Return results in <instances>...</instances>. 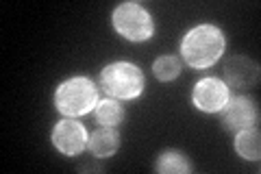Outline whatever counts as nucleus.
<instances>
[{
  "mask_svg": "<svg viewBox=\"0 0 261 174\" xmlns=\"http://www.w3.org/2000/svg\"><path fill=\"white\" fill-rule=\"evenodd\" d=\"M181 53L187 65H192V68H200V70L209 68L224 53L222 31L218 27H211V24H202V27L192 29L183 39Z\"/></svg>",
  "mask_w": 261,
  "mask_h": 174,
  "instance_id": "obj_1",
  "label": "nucleus"
},
{
  "mask_svg": "<svg viewBox=\"0 0 261 174\" xmlns=\"http://www.w3.org/2000/svg\"><path fill=\"white\" fill-rule=\"evenodd\" d=\"M96 101H98V92L94 83L85 77L65 81L63 85H59L55 96L57 109L65 115H85L96 107Z\"/></svg>",
  "mask_w": 261,
  "mask_h": 174,
  "instance_id": "obj_2",
  "label": "nucleus"
},
{
  "mask_svg": "<svg viewBox=\"0 0 261 174\" xmlns=\"http://www.w3.org/2000/svg\"><path fill=\"white\" fill-rule=\"evenodd\" d=\"M100 83L105 92L111 94L113 98H135L144 89V77L142 72L130 63H111L102 70Z\"/></svg>",
  "mask_w": 261,
  "mask_h": 174,
  "instance_id": "obj_3",
  "label": "nucleus"
},
{
  "mask_svg": "<svg viewBox=\"0 0 261 174\" xmlns=\"http://www.w3.org/2000/svg\"><path fill=\"white\" fill-rule=\"evenodd\" d=\"M113 27L122 37L130 41H142L152 35V20L140 5H120L113 11Z\"/></svg>",
  "mask_w": 261,
  "mask_h": 174,
  "instance_id": "obj_4",
  "label": "nucleus"
},
{
  "mask_svg": "<svg viewBox=\"0 0 261 174\" xmlns=\"http://www.w3.org/2000/svg\"><path fill=\"white\" fill-rule=\"evenodd\" d=\"M255 122H257V107L246 96L231 98L222 107V124L228 131L250 129Z\"/></svg>",
  "mask_w": 261,
  "mask_h": 174,
  "instance_id": "obj_5",
  "label": "nucleus"
},
{
  "mask_svg": "<svg viewBox=\"0 0 261 174\" xmlns=\"http://www.w3.org/2000/svg\"><path fill=\"white\" fill-rule=\"evenodd\" d=\"M228 101V87L220 79H202L194 87V105L202 111H222V107Z\"/></svg>",
  "mask_w": 261,
  "mask_h": 174,
  "instance_id": "obj_6",
  "label": "nucleus"
},
{
  "mask_svg": "<svg viewBox=\"0 0 261 174\" xmlns=\"http://www.w3.org/2000/svg\"><path fill=\"white\" fill-rule=\"evenodd\" d=\"M53 144L59 148L63 155H79L87 146V133L83 124L74 120H63L53 131Z\"/></svg>",
  "mask_w": 261,
  "mask_h": 174,
  "instance_id": "obj_7",
  "label": "nucleus"
},
{
  "mask_svg": "<svg viewBox=\"0 0 261 174\" xmlns=\"http://www.w3.org/2000/svg\"><path fill=\"white\" fill-rule=\"evenodd\" d=\"M224 74H226L228 85L238 87V89H248L259 81L257 63L252 59H248V57H244V55L231 57V59L226 61V65H224Z\"/></svg>",
  "mask_w": 261,
  "mask_h": 174,
  "instance_id": "obj_8",
  "label": "nucleus"
},
{
  "mask_svg": "<svg viewBox=\"0 0 261 174\" xmlns=\"http://www.w3.org/2000/svg\"><path fill=\"white\" fill-rule=\"evenodd\" d=\"M87 146H89V151H92V155L100 157V159H107V157H111L118 151L120 137H118L116 131H111L107 127L102 131H96V133L87 139Z\"/></svg>",
  "mask_w": 261,
  "mask_h": 174,
  "instance_id": "obj_9",
  "label": "nucleus"
},
{
  "mask_svg": "<svg viewBox=\"0 0 261 174\" xmlns=\"http://www.w3.org/2000/svg\"><path fill=\"white\" fill-rule=\"evenodd\" d=\"M235 151H238L244 159L257 161L261 153V142H259V131L257 129H242L240 135L235 137Z\"/></svg>",
  "mask_w": 261,
  "mask_h": 174,
  "instance_id": "obj_10",
  "label": "nucleus"
},
{
  "mask_svg": "<svg viewBox=\"0 0 261 174\" xmlns=\"http://www.w3.org/2000/svg\"><path fill=\"white\" fill-rule=\"evenodd\" d=\"M122 118H124V111H122V107L116 101H111V98L96 105V120L100 122L102 127H118Z\"/></svg>",
  "mask_w": 261,
  "mask_h": 174,
  "instance_id": "obj_11",
  "label": "nucleus"
},
{
  "mask_svg": "<svg viewBox=\"0 0 261 174\" xmlns=\"http://www.w3.org/2000/svg\"><path fill=\"white\" fill-rule=\"evenodd\" d=\"M154 168H157L159 172H163V174H185V172L192 170L187 159L178 153H163Z\"/></svg>",
  "mask_w": 261,
  "mask_h": 174,
  "instance_id": "obj_12",
  "label": "nucleus"
},
{
  "mask_svg": "<svg viewBox=\"0 0 261 174\" xmlns=\"http://www.w3.org/2000/svg\"><path fill=\"white\" fill-rule=\"evenodd\" d=\"M152 70H154V77L159 81H172L178 77V72H181V61H178L176 57L166 55V57H159V59L154 61Z\"/></svg>",
  "mask_w": 261,
  "mask_h": 174,
  "instance_id": "obj_13",
  "label": "nucleus"
}]
</instances>
